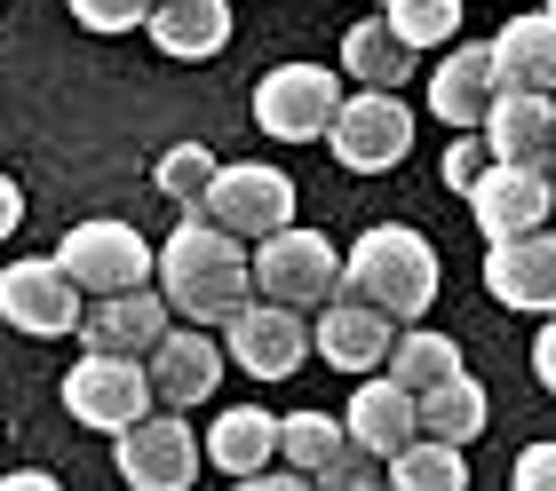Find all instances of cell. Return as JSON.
I'll return each mask as SVG.
<instances>
[{
    "label": "cell",
    "instance_id": "14",
    "mask_svg": "<svg viewBox=\"0 0 556 491\" xmlns=\"http://www.w3.org/2000/svg\"><path fill=\"white\" fill-rule=\"evenodd\" d=\"M175 325V309L160 301V286H136V294H112V301H88L80 309V341H88V357H143L160 349V333Z\"/></svg>",
    "mask_w": 556,
    "mask_h": 491
},
{
    "label": "cell",
    "instance_id": "38",
    "mask_svg": "<svg viewBox=\"0 0 556 491\" xmlns=\"http://www.w3.org/2000/svg\"><path fill=\"white\" fill-rule=\"evenodd\" d=\"M541 16H556V0H541Z\"/></svg>",
    "mask_w": 556,
    "mask_h": 491
},
{
    "label": "cell",
    "instance_id": "39",
    "mask_svg": "<svg viewBox=\"0 0 556 491\" xmlns=\"http://www.w3.org/2000/svg\"><path fill=\"white\" fill-rule=\"evenodd\" d=\"M548 230H556V198H548Z\"/></svg>",
    "mask_w": 556,
    "mask_h": 491
},
{
    "label": "cell",
    "instance_id": "18",
    "mask_svg": "<svg viewBox=\"0 0 556 491\" xmlns=\"http://www.w3.org/2000/svg\"><path fill=\"white\" fill-rule=\"evenodd\" d=\"M477 135H485L493 167H541V175H548V143H556V95H517V88H501Z\"/></svg>",
    "mask_w": 556,
    "mask_h": 491
},
{
    "label": "cell",
    "instance_id": "8",
    "mask_svg": "<svg viewBox=\"0 0 556 491\" xmlns=\"http://www.w3.org/2000/svg\"><path fill=\"white\" fill-rule=\"evenodd\" d=\"M112 460H119V483H128V491H191L199 468H207L184 412H143L136 428H119Z\"/></svg>",
    "mask_w": 556,
    "mask_h": 491
},
{
    "label": "cell",
    "instance_id": "24",
    "mask_svg": "<svg viewBox=\"0 0 556 491\" xmlns=\"http://www.w3.org/2000/svg\"><path fill=\"white\" fill-rule=\"evenodd\" d=\"M382 373H390L406 397H429V389H445V380H462V341H453V333H429V325H406V333L390 341Z\"/></svg>",
    "mask_w": 556,
    "mask_h": 491
},
{
    "label": "cell",
    "instance_id": "27",
    "mask_svg": "<svg viewBox=\"0 0 556 491\" xmlns=\"http://www.w3.org/2000/svg\"><path fill=\"white\" fill-rule=\"evenodd\" d=\"M390 491H469V460L453 444H429V436H414L406 452H390Z\"/></svg>",
    "mask_w": 556,
    "mask_h": 491
},
{
    "label": "cell",
    "instance_id": "40",
    "mask_svg": "<svg viewBox=\"0 0 556 491\" xmlns=\"http://www.w3.org/2000/svg\"><path fill=\"white\" fill-rule=\"evenodd\" d=\"M548 175H556V143H548Z\"/></svg>",
    "mask_w": 556,
    "mask_h": 491
},
{
    "label": "cell",
    "instance_id": "25",
    "mask_svg": "<svg viewBox=\"0 0 556 491\" xmlns=\"http://www.w3.org/2000/svg\"><path fill=\"white\" fill-rule=\"evenodd\" d=\"M342 72L358 88H374V95H397L414 80V48H397V33L382 16H366V24H350V33H342Z\"/></svg>",
    "mask_w": 556,
    "mask_h": 491
},
{
    "label": "cell",
    "instance_id": "26",
    "mask_svg": "<svg viewBox=\"0 0 556 491\" xmlns=\"http://www.w3.org/2000/svg\"><path fill=\"white\" fill-rule=\"evenodd\" d=\"M414 421H421V436H429V444H453V452H469L477 436H485L493 404H485V389H477V380L462 373V380H445V389L414 397Z\"/></svg>",
    "mask_w": 556,
    "mask_h": 491
},
{
    "label": "cell",
    "instance_id": "11",
    "mask_svg": "<svg viewBox=\"0 0 556 491\" xmlns=\"http://www.w3.org/2000/svg\"><path fill=\"white\" fill-rule=\"evenodd\" d=\"M462 198H469V222L485 230V246H501V238H533V230H548L556 183L541 167H485Z\"/></svg>",
    "mask_w": 556,
    "mask_h": 491
},
{
    "label": "cell",
    "instance_id": "19",
    "mask_svg": "<svg viewBox=\"0 0 556 491\" xmlns=\"http://www.w3.org/2000/svg\"><path fill=\"white\" fill-rule=\"evenodd\" d=\"M342 436H350V444H358L366 460L406 452L414 436H421V421H414V397L397 389L390 373H366V380H358V397H350V412H342Z\"/></svg>",
    "mask_w": 556,
    "mask_h": 491
},
{
    "label": "cell",
    "instance_id": "29",
    "mask_svg": "<svg viewBox=\"0 0 556 491\" xmlns=\"http://www.w3.org/2000/svg\"><path fill=\"white\" fill-rule=\"evenodd\" d=\"M151 183H160V191L191 215V206L207 198V183H215V151H207V143H175L167 159H160V175H151Z\"/></svg>",
    "mask_w": 556,
    "mask_h": 491
},
{
    "label": "cell",
    "instance_id": "17",
    "mask_svg": "<svg viewBox=\"0 0 556 491\" xmlns=\"http://www.w3.org/2000/svg\"><path fill=\"white\" fill-rule=\"evenodd\" d=\"M278 460L302 476V483H358L366 476V452L342 436V421H326V412H287L278 421Z\"/></svg>",
    "mask_w": 556,
    "mask_h": 491
},
{
    "label": "cell",
    "instance_id": "36",
    "mask_svg": "<svg viewBox=\"0 0 556 491\" xmlns=\"http://www.w3.org/2000/svg\"><path fill=\"white\" fill-rule=\"evenodd\" d=\"M0 491H64L48 468H16V476H0Z\"/></svg>",
    "mask_w": 556,
    "mask_h": 491
},
{
    "label": "cell",
    "instance_id": "7",
    "mask_svg": "<svg viewBox=\"0 0 556 491\" xmlns=\"http://www.w3.org/2000/svg\"><path fill=\"white\" fill-rule=\"evenodd\" d=\"M326 151L350 167V175H390V167H406V151H414V112H406V95H342V112L334 127H326Z\"/></svg>",
    "mask_w": 556,
    "mask_h": 491
},
{
    "label": "cell",
    "instance_id": "30",
    "mask_svg": "<svg viewBox=\"0 0 556 491\" xmlns=\"http://www.w3.org/2000/svg\"><path fill=\"white\" fill-rule=\"evenodd\" d=\"M64 9H72L80 33H136L151 16V0H64Z\"/></svg>",
    "mask_w": 556,
    "mask_h": 491
},
{
    "label": "cell",
    "instance_id": "4",
    "mask_svg": "<svg viewBox=\"0 0 556 491\" xmlns=\"http://www.w3.org/2000/svg\"><path fill=\"white\" fill-rule=\"evenodd\" d=\"M48 262L72 277V294H80V301H112V294L151 286V246H143V230H136V222H112V215L72 222L64 246L48 254Z\"/></svg>",
    "mask_w": 556,
    "mask_h": 491
},
{
    "label": "cell",
    "instance_id": "31",
    "mask_svg": "<svg viewBox=\"0 0 556 491\" xmlns=\"http://www.w3.org/2000/svg\"><path fill=\"white\" fill-rule=\"evenodd\" d=\"M485 167H493L485 135H453V151H445V191H469V183H477Z\"/></svg>",
    "mask_w": 556,
    "mask_h": 491
},
{
    "label": "cell",
    "instance_id": "16",
    "mask_svg": "<svg viewBox=\"0 0 556 491\" xmlns=\"http://www.w3.org/2000/svg\"><path fill=\"white\" fill-rule=\"evenodd\" d=\"M390 341H397V325L382 318V309H366V301H350V294H334L318 309V325H311V357H326L334 373H382V357H390Z\"/></svg>",
    "mask_w": 556,
    "mask_h": 491
},
{
    "label": "cell",
    "instance_id": "32",
    "mask_svg": "<svg viewBox=\"0 0 556 491\" xmlns=\"http://www.w3.org/2000/svg\"><path fill=\"white\" fill-rule=\"evenodd\" d=\"M509 491H556V444H525L509 468Z\"/></svg>",
    "mask_w": 556,
    "mask_h": 491
},
{
    "label": "cell",
    "instance_id": "13",
    "mask_svg": "<svg viewBox=\"0 0 556 491\" xmlns=\"http://www.w3.org/2000/svg\"><path fill=\"white\" fill-rule=\"evenodd\" d=\"M80 294H72V277L56 262H9L0 270V318H9L24 341H56V333L80 325Z\"/></svg>",
    "mask_w": 556,
    "mask_h": 491
},
{
    "label": "cell",
    "instance_id": "10",
    "mask_svg": "<svg viewBox=\"0 0 556 491\" xmlns=\"http://www.w3.org/2000/svg\"><path fill=\"white\" fill-rule=\"evenodd\" d=\"M302 357H311V325L294 309L247 301L239 318H223V365H239L255 380H287V373H302Z\"/></svg>",
    "mask_w": 556,
    "mask_h": 491
},
{
    "label": "cell",
    "instance_id": "37",
    "mask_svg": "<svg viewBox=\"0 0 556 491\" xmlns=\"http://www.w3.org/2000/svg\"><path fill=\"white\" fill-rule=\"evenodd\" d=\"M334 491H390L382 476H358V483H334Z\"/></svg>",
    "mask_w": 556,
    "mask_h": 491
},
{
    "label": "cell",
    "instance_id": "1",
    "mask_svg": "<svg viewBox=\"0 0 556 491\" xmlns=\"http://www.w3.org/2000/svg\"><path fill=\"white\" fill-rule=\"evenodd\" d=\"M151 270H160V301L175 309V318L207 325V333L255 301V286H247V246L223 238V230L199 222V215L175 222V238L160 246V262H151Z\"/></svg>",
    "mask_w": 556,
    "mask_h": 491
},
{
    "label": "cell",
    "instance_id": "23",
    "mask_svg": "<svg viewBox=\"0 0 556 491\" xmlns=\"http://www.w3.org/2000/svg\"><path fill=\"white\" fill-rule=\"evenodd\" d=\"M143 24L160 56L199 64V56H223V40H231V0H160Z\"/></svg>",
    "mask_w": 556,
    "mask_h": 491
},
{
    "label": "cell",
    "instance_id": "35",
    "mask_svg": "<svg viewBox=\"0 0 556 491\" xmlns=\"http://www.w3.org/2000/svg\"><path fill=\"white\" fill-rule=\"evenodd\" d=\"M16 222H24V191L0 175V238H16Z\"/></svg>",
    "mask_w": 556,
    "mask_h": 491
},
{
    "label": "cell",
    "instance_id": "34",
    "mask_svg": "<svg viewBox=\"0 0 556 491\" xmlns=\"http://www.w3.org/2000/svg\"><path fill=\"white\" fill-rule=\"evenodd\" d=\"M231 491H318V483H302V476H278V468H263V476H239Z\"/></svg>",
    "mask_w": 556,
    "mask_h": 491
},
{
    "label": "cell",
    "instance_id": "33",
    "mask_svg": "<svg viewBox=\"0 0 556 491\" xmlns=\"http://www.w3.org/2000/svg\"><path fill=\"white\" fill-rule=\"evenodd\" d=\"M533 380H541V389L556 397V318H548V325L533 333Z\"/></svg>",
    "mask_w": 556,
    "mask_h": 491
},
{
    "label": "cell",
    "instance_id": "28",
    "mask_svg": "<svg viewBox=\"0 0 556 491\" xmlns=\"http://www.w3.org/2000/svg\"><path fill=\"white\" fill-rule=\"evenodd\" d=\"M382 24L397 33V48H445L462 33V0H382Z\"/></svg>",
    "mask_w": 556,
    "mask_h": 491
},
{
    "label": "cell",
    "instance_id": "12",
    "mask_svg": "<svg viewBox=\"0 0 556 491\" xmlns=\"http://www.w3.org/2000/svg\"><path fill=\"white\" fill-rule=\"evenodd\" d=\"M151 397H160L167 412H191V404H215L223 389V341L207 325H167L160 349H151Z\"/></svg>",
    "mask_w": 556,
    "mask_h": 491
},
{
    "label": "cell",
    "instance_id": "15",
    "mask_svg": "<svg viewBox=\"0 0 556 491\" xmlns=\"http://www.w3.org/2000/svg\"><path fill=\"white\" fill-rule=\"evenodd\" d=\"M485 294L525 318H556V230L485 246Z\"/></svg>",
    "mask_w": 556,
    "mask_h": 491
},
{
    "label": "cell",
    "instance_id": "5",
    "mask_svg": "<svg viewBox=\"0 0 556 491\" xmlns=\"http://www.w3.org/2000/svg\"><path fill=\"white\" fill-rule=\"evenodd\" d=\"M199 222H215L223 238H270V230L294 222V175L287 167H263V159H239V167H215L207 198L191 206Z\"/></svg>",
    "mask_w": 556,
    "mask_h": 491
},
{
    "label": "cell",
    "instance_id": "21",
    "mask_svg": "<svg viewBox=\"0 0 556 491\" xmlns=\"http://www.w3.org/2000/svg\"><path fill=\"white\" fill-rule=\"evenodd\" d=\"M493 48V80L517 95H556V16H509Z\"/></svg>",
    "mask_w": 556,
    "mask_h": 491
},
{
    "label": "cell",
    "instance_id": "2",
    "mask_svg": "<svg viewBox=\"0 0 556 491\" xmlns=\"http://www.w3.org/2000/svg\"><path fill=\"white\" fill-rule=\"evenodd\" d=\"M342 294L382 309L390 325H414L429 301H438V246L406 222H374L358 246L342 254Z\"/></svg>",
    "mask_w": 556,
    "mask_h": 491
},
{
    "label": "cell",
    "instance_id": "22",
    "mask_svg": "<svg viewBox=\"0 0 556 491\" xmlns=\"http://www.w3.org/2000/svg\"><path fill=\"white\" fill-rule=\"evenodd\" d=\"M199 460H215L231 483H239V476H263L270 460H278V421H270L263 404H223L215 428L199 436Z\"/></svg>",
    "mask_w": 556,
    "mask_h": 491
},
{
    "label": "cell",
    "instance_id": "6",
    "mask_svg": "<svg viewBox=\"0 0 556 491\" xmlns=\"http://www.w3.org/2000/svg\"><path fill=\"white\" fill-rule=\"evenodd\" d=\"M342 112V80L326 64H270L255 80V127L270 143H318Z\"/></svg>",
    "mask_w": 556,
    "mask_h": 491
},
{
    "label": "cell",
    "instance_id": "3",
    "mask_svg": "<svg viewBox=\"0 0 556 491\" xmlns=\"http://www.w3.org/2000/svg\"><path fill=\"white\" fill-rule=\"evenodd\" d=\"M247 286H255V301H270V309H326L342 294V254H334V238L326 230H302V222H287V230H270V238L247 254Z\"/></svg>",
    "mask_w": 556,
    "mask_h": 491
},
{
    "label": "cell",
    "instance_id": "20",
    "mask_svg": "<svg viewBox=\"0 0 556 491\" xmlns=\"http://www.w3.org/2000/svg\"><path fill=\"white\" fill-rule=\"evenodd\" d=\"M493 95H501L493 48L469 40V48H453V56L438 64V80H429V112H438L453 135H477V127H485V112H493Z\"/></svg>",
    "mask_w": 556,
    "mask_h": 491
},
{
    "label": "cell",
    "instance_id": "9",
    "mask_svg": "<svg viewBox=\"0 0 556 491\" xmlns=\"http://www.w3.org/2000/svg\"><path fill=\"white\" fill-rule=\"evenodd\" d=\"M64 412L80 428L119 436V428H136L151 412V380H143L136 357H80V365L64 373Z\"/></svg>",
    "mask_w": 556,
    "mask_h": 491
}]
</instances>
